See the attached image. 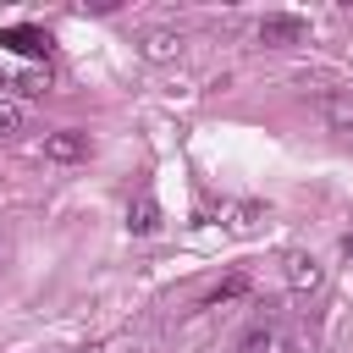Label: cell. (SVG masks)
<instances>
[{
    "instance_id": "cell-1",
    "label": "cell",
    "mask_w": 353,
    "mask_h": 353,
    "mask_svg": "<svg viewBox=\"0 0 353 353\" xmlns=\"http://www.w3.org/2000/svg\"><path fill=\"white\" fill-rule=\"evenodd\" d=\"M281 281H287L298 298H314V292L325 287V265H320L314 254H303V248H287V254H281Z\"/></svg>"
},
{
    "instance_id": "cell-2",
    "label": "cell",
    "mask_w": 353,
    "mask_h": 353,
    "mask_svg": "<svg viewBox=\"0 0 353 353\" xmlns=\"http://www.w3.org/2000/svg\"><path fill=\"white\" fill-rule=\"evenodd\" d=\"M259 44H270V50L309 44V22L292 17V11H270V17H259Z\"/></svg>"
},
{
    "instance_id": "cell-3",
    "label": "cell",
    "mask_w": 353,
    "mask_h": 353,
    "mask_svg": "<svg viewBox=\"0 0 353 353\" xmlns=\"http://www.w3.org/2000/svg\"><path fill=\"white\" fill-rule=\"evenodd\" d=\"M88 149H94V138L83 127H55L44 138V160H55V165H77V160H88Z\"/></svg>"
},
{
    "instance_id": "cell-4",
    "label": "cell",
    "mask_w": 353,
    "mask_h": 353,
    "mask_svg": "<svg viewBox=\"0 0 353 353\" xmlns=\"http://www.w3.org/2000/svg\"><path fill=\"white\" fill-rule=\"evenodd\" d=\"M182 44H188V39H182L176 28H149V33L138 39V55L154 61V66H165V61H182Z\"/></svg>"
},
{
    "instance_id": "cell-5",
    "label": "cell",
    "mask_w": 353,
    "mask_h": 353,
    "mask_svg": "<svg viewBox=\"0 0 353 353\" xmlns=\"http://www.w3.org/2000/svg\"><path fill=\"white\" fill-rule=\"evenodd\" d=\"M127 232H138V237H149V232H160V204H154L149 193H138V199L127 204Z\"/></svg>"
},
{
    "instance_id": "cell-6",
    "label": "cell",
    "mask_w": 353,
    "mask_h": 353,
    "mask_svg": "<svg viewBox=\"0 0 353 353\" xmlns=\"http://www.w3.org/2000/svg\"><path fill=\"white\" fill-rule=\"evenodd\" d=\"M259 221H265V204H254V199H243V204L226 210V232H237V237L259 232Z\"/></svg>"
},
{
    "instance_id": "cell-7",
    "label": "cell",
    "mask_w": 353,
    "mask_h": 353,
    "mask_svg": "<svg viewBox=\"0 0 353 353\" xmlns=\"http://www.w3.org/2000/svg\"><path fill=\"white\" fill-rule=\"evenodd\" d=\"M0 39H6L11 50H22V55H44V50H50V39H44L39 28H6Z\"/></svg>"
},
{
    "instance_id": "cell-8",
    "label": "cell",
    "mask_w": 353,
    "mask_h": 353,
    "mask_svg": "<svg viewBox=\"0 0 353 353\" xmlns=\"http://www.w3.org/2000/svg\"><path fill=\"white\" fill-rule=\"evenodd\" d=\"M243 292H248V276H226L221 287H210V292H204V303H199V309H221V303H232V298H243Z\"/></svg>"
},
{
    "instance_id": "cell-9",
    "label": "cell",
    "mask_w": 353,
    "mask_h": 353,
    "mask_svg": "<svg viewBox=\"0 0 353 353\" xmlns=\"http://www.w3.org/2000/svg\"><path fill=\"white\" fill-rule=\"evenodd\" d=\"M22 121H28V116H22V105L0 94V143H6V138H17V132H22Z\"/></svg>"
},
{
    "instance_id": "cell-10",
    "label": "cell",
    "mask_w": 353,
    "mask_h": 353,
    "mask_svg": "<svg viewBox=\"0 0 353 353\" xmlns=\"http://www.w3.org/2000/svg\"><path fill=\"white\" fill-rule=\"evenodd\" d=\"M325 116H331L336 127H353V99H331V105H325Z\"/></svg>"
},
{
    "instance_id": "cell-11",
    "label": "cell",
    "mask_w": 353,
    "mask_h": 353,
    "mask_svg": "<svg viewBox=\"0 0 353 353\" xmlns=\"http://www.w3.org/2000/svg\"><path fill=\"white\" fill-rule=\"evenodd\" d=\"M17 88H22V94H44V77H39V72H28V77H22Z\"/></svg>"
},
{
    "instance_id": "cell-12",
    "label": "cell",
    "mask_w": 353,
    "mask_h": 353,
    "mask_svg": "<svg viewBox=\"0 0 353 353\" xmlns=\"http://www.w3.org/2000/svg\"><path fill=\"white\" fill-rule=\"evenodd\" d=\"M6 259H11V237L0 232V270H6Z\"/></svg>"
},
{
    "instance_id": "cell-13",
    "label": "cell",
    "mask_w": 353,
    "mask_h": 353,
    "mask_svg": "<svg viewBox=\"0 0 353 353\" xmlns=\"http://www.w3.org/2000/svg\"><path fill=\"white\" fill-rule=\"evenodd\" d=\"M342 254H347V259H353V232H347V237H342Z\"/></svg>"
},
{
    "instance_id": "cell-14",
    "label": "cell",
    "mask_w": 353,
    "mask_h": 353,
    "mask_svg": "<svg viewBox=\"0 0 353 353\" xmlns=\"http://www.w3.org/2000/svg\"><path fill=\"white\" fill-rule=\"evenodd\" d=\"M88 353H105V347H88Z\"/></svg>"
}]
</instances>
